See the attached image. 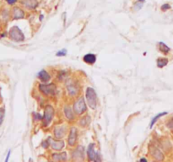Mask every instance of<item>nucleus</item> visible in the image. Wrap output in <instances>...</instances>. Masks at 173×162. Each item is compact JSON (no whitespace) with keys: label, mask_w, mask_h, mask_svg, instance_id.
Returning a JSON list of instances; mask_svg holds the SVG:
<instances>
[{"label":"nucleus","mask_w":173,"mask_h":162,"mask_svg":"<svg viewBox=\"0 0 173 162\" xmlns=\"http://www.w3.org/2000/svg\"><path fill=\"white\" fill-rule=\"evenodd\" d=\"M85 97H86V101L88 103V106L91 109L95 110V107H96V104H97V95H96L95 90L91 87H88L86 89Z\"/></svg>","instance_id":"1"},{"label":"nucleus","mask_w":173,"mask_h":162,"mask_svg":"<svg viewBox=\"0 0 173 162\" xmlns=\"http://www.w3.org/2000/svg\"><path fill=\"white\" fill-rule=\"evenodd\" d=\"M9 37L15 41H23L25 39L24 34L17 26H13L9 31Z\"/></svg>","instance_id":"2"},{"label":"nucleus","mask_w":173,"mask_h":162,"mask_svg":"<svg viewBox=\"0 0 173 162\" xmlns=\"http://www.w3.org/2000/svg\"><path fill=\"white\" fill-rule=\"evenodd\" d=\"M39 89L45 95H53L56 94V85L54 84H40Z\"/></svg>","instance_id":"3"},{"label":"nucleus","mask_w":173,"mask_h":162,"mask_svg":"<svg viewBox=\"0 0 173 162\" xmlns=\"http://www.w3.org/2000/svg\"><path fill=\"white\" fill-rule=\"evenodd\" d=\"M73 111L77 115H81L86 111V105L83 98H79L73 104Z\"/></svg>","instance_id":"4"},{"label":"nucleus","mask_w":173,"mask_h":162,"mask_svg":"<svg viewBox=\"0 0 173 162\" xmlns=\"http://www.w3.org/2000/svg\"><path fill=\"white\" fill-rule=\"evenodd\" d=\"M54 110L51 106H47L45 109L44 113V123L46 126H47L52 122V119L53 118Z\"/></svg>","instance_id":"5"},{"label":"nucleus","mask_w":173,"mask_h":162,"mask_svg":"<svg viewBox=\"0 0 173 162\" xmlns=\"http://www.w3.org/2000/svg\"><path fill=\"white\" fill-rule=\"evenodd\" d=\"M150 153L152 157H154L157 161H163L164 160L163 154L159 149H157L156 147H155V146H150Z\"/></svg>","instance_id":"6"},{"label":"nucleus","mask_w":173,"mask_h":162,"mask_svg":"<svg viewBox=\"0 0 173 162\" xmlns=\"http://www.w3.org/2000/svg\"><path fill=\"white\" fill-rule=\"evenodd\" d=\"M76 140H77V129H76V128H71L69 136H68V145H74L76 143Z\"/></svg>","instance_id":"7"},{"label":"nucleus","mask_w":173,"mask_h":162,"mask_svg":"<svg viewBox=\"0 0 173 162\" xmlns=\"http://www.w3.org/2000/svg\"><path fill=\"white\" fill-rule=\"evenodd\" d=\"M22 4L29 9H35L38 6L37 0H23Z\"/></svg>","instance_id":"8"},{"label":"nucleus","mask_w":173,"mask_h":162,"mask_svg":"<svg viewBox=\"0 0 173 162\" xmlns=\"http://www.w3.org/2000/svg\"><path fill=\"white\" fill-rule=\"evenodd\" d=\"M12 15H13V19H14V20L22 19V18H24V16H25V12L23 11L20 8H19V7H15V8L13 9Z\"/></svg>","instance_id":"9"},{"label":"nucleus","mask_w":173,"mask_h":162,"mask_svg":"<svg viewBox=\"0 0 173 162\" xmlns=\"http://www.w3.org/2000/svg\"><path fill=\"white\" fill-rule=\"evenodd\" d=\"M66 134V127L65 126H61V127H57L54 130V134L57 139H61L63 137H64V135Z\"/></svg>","instance_id":"10"},{"label":"nucleus","mask_w":173,"mask_h":162,"mask_svg":"<svg viewBox=\"0 0 173 162\" xmlns=\"http://www.w3.org/2000/svg\"><path fill=\"white\" fill-rule=\"evenodd\" d=\"M94 148H95L94 144H90L88 147V150H87V155H88L89 160L90 161H95V158H96V154H95Z\"/></svg>","instance_id":"11"},{"label":"nucleus","mask_w":173,"mask_h":162,"mask_svg":"<svg viewBox=\"0 0 173 162\" xmlns=\"http://www.w3.org/2000/svg\"><path fill=\"white\" fill-rule=\"evenodd\" d=\"M51 145L52 148L53 150H61L64 147V142L59 140V141H56V140H52L51 141Z\"/></svg>","instance_id":"12"},{"label":"nucleus","mask_w":173,"mask_h":162,"mask_svg":"<svg viewBox=\"0 0 173 162\" xmlns=\"http://www.w3.org/2000/svg\"><path fill=\"white\" fill-rule=\"evenodd\" d=\"M37 77L40 78V80H41L42 82H47V81H49L50 80V75H49V73H47V71H45V70H41V72L38 73L37 74Z\"/></svg>","instance_id":"13"},{"label":"nucleus","mask_w":173,"mask_h":162,"mask_svg":"<svg viewBox=\"0 0 173 162\" xmlns=\"http://www.w3.org/2000/svg\"><path fill=\"white\" fill-rule=\"evenodd\" d=\"M84 61L89 64H93L95 63V60H96V57L94 54H91V53H89V54H86L84 56Z\"/></svg>","instance_id":"14"},{"label":"nucleus","mask_w":173,"mask_h":162,"mask_svg":"<svg viewBox=\"0 0 173 162\" xmlns=\"http://www.w3.org/2000/svg\"><path fill=\"white\" fill-rule=\"evenodd\" d=\"M52 160L54 161H66L67 160V153L63 152L61 154H53Z\"/></svg>","instance_id":"15"},{"label":"nucleus","mask_w":173,"mask_h":162,"mask_svg":"<svg viewBox=\"0 0 173 162\" xmlns=\"http://www.w3.org/2000/svg\"><path fill=\"white\" fill-rule=\"evenodd\" d=\"M64 113H65V116L69 120H72L73 118V112H72V108L70 106H65L64 108Z\"/></svg>","instance_id":"16"},{"label":"nucleus","mask_w":173,"mask_h":162,"mask_svg":"<svg viewBox=\"0 0 173 162\" xmlns=\"http://www.w3.org/2000/svg\"><path fill=\"white\" fill-rule=\"evenodd\" d=\"M159 49L164 54H167L168 52H170V48L164 42H160L159 43Z\"/></svg>","instance_id":"17"},{"label":"nucleus","mask_w":173,"mask_h":162,"mask_svg":"<svg viewBox=\"0 0 173 162\" xmlns=\"http://www.w3.org/2000/svg\"><path fill=\"white\" fill-rule=\"evenodd\" d=\"M168 63V59L167 58H158L157 59V66L159 68H163L165 67L166 64Z\"/></svg>","instance_id":"18"},{"label":"nucleus","mask_w":173,"mask_h":162,"mask_svg":"<svg viewBox=\"0 0 173 162\" xmlns=\"http://www.w3.org/2000/svg\"><path fill=\"white\" fill-rule=\"evenodd\" d=\"M145 3V0H139L137 1L134 5V11H138L143 7V4Z\"/></svg>","instance_id":"19"},{"label":"nucleus","mask_w":173,"mask_h":162,"mask_svg":"<svg viewBox=\"0 0 173 162\" xmlns=\"http://www.w3.org/2000/svg\"><path fill=\"white\" fill-rule=\"evenodd\" d=\"M89 122H90V118H89V116H85L84 118H83L80 120L79 124H80L82 127H85V126L89 125Z\"/></svg>","instance_id":"20"},{"label":"nucleus","mask_w":173,"mask_h":162,"mask_svg":"<svg viewBox=\"0 0 173 162\" xmlns=\"http://www.w3.org/2000/svg\"><path fill=\"white\" fill-rule=\"evenodd\" d=\"M166 114H167V112H161V113H159V114H157L156 116L153 118V119H152V121H151L150 128H152V127H153V125L156 123V121L158 120V119H159V118H161V117H162V116H164V115H166Z\"/></svg>","instance_id":"21"},{"label":"nucleus","mask_w":173,"mask_h":162,"mask_svg":"<svg viewBox=\"0 0 173 162\" xmlns=\"http://www.w3.org/2000/svg\"><path fill=\"white\" fill-rule=\"evenodd\" d=\"M4 107H2V108H0V125L2 124L3 123V121H4Z\"/></svg>","instance_id":"22"},{"label":"nucleus","mask_w":173,"mask_h":162,"mask_svg":"<svg viewBox=\"0 0 173 162\" xmlns=\"http://www.w3.org/2000/svg\"><path fill=\"white\" fill-rule=\"evenodd\" d=\"M167 127H168V129H170L172 132L173 133V118L168 122V123H167Z\"/></svg>","instance_id":"23"},{"label":"nucleus","mask_w":173,"mask_h":162,"mask_svg":"<svg viewBox=\"0 0 173 162\" xmlns=\"http://www.w3.org/2000/svg\"><path fill=\"white\" fill-rule=\"evenodd\" d=\"M67 54V51L65 50V49H63V50H62V51H60V52H58L57 53L56 55L57 57H59V56H65Z\"/></svg>","instance_id":"24"},{"label":"nucleus","mask_w":173,"mask_h":162,"mask_svg":"<svg viewBox=\"0 0 173 162\" xmlns=\"http://www.w3.org/2000/svg\"><path fill=\"white\" fill-rule=\"evenodd\" d=\"M171 9V6L167 4H163L161 6V10L162 11H166L167 9Z\"/></svg>","instance_id":"25"},{"label":"nucleus","mask_w":173,"mask_h":162,"mask_svg":"<svg viewBox=\"0 0 173 162\" xmlns=\"http://www.w3.org/2000/svg\"><path fill=\"white\" fill-rule=\"evenodd\" d=\"M16 1L17 0H7V2H8L9 4H14L16 3Z\"/></svg>","instance_id":"26"},{"label":"nucleus","mask_w":173,"mask_h":162,"mask_svg":"<svg viewBox=\"0 0 173 162\" xmlns=\"http://www.w3.org/2000/svg\"><path fill=\"white\" fill-rule=\"evenodd\" d=\"M42 146H43L44 148H47V147L48 146V142H47V141H45L44 143L42 144Z\"/></svg>","instance_id":"27"},{"label":"nucleus","mask_w":173,"mask_h":162,"mask_svg":"<svg viewBox=\"0 0 173 162\" xmlns=\"http://www.w3.org/2000/svg\"><path fill=\"white\" fill-rule=\"evenodd\" d=\"M9 155H10V151L8 153V156H7V158H6L5 161H8V160H9Z\"/></svg>","instance_id":"28"},{"label":"nucleus","mask_w":173,"mask_h":162,"mask_svg":"<svg viewBox=\"0 0 173 162\" xmlns=\"http://www.w3.org/2000/svg\"><path fill=\"white\" fill-rule=\"evenodd\" d=\"M147 161V160H146V159H141V160H140V161Z\"/></svg>","instance_id":"29"}]
</instances>
